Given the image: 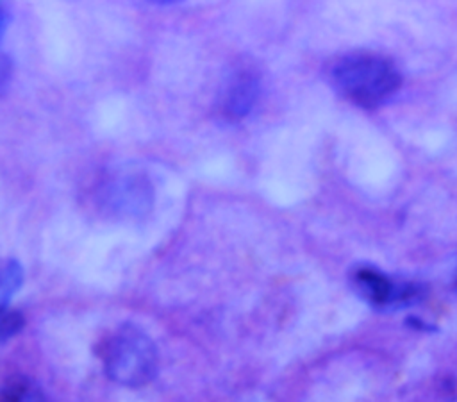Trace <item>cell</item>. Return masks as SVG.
<instances>
[{"mask_svg": "<svg viewBox=\"0 0 457 402\" xmlns=\"http://www.w3.org/2000/svg\"><path fill=\"white\" fill-rule=\"evenodd\" d=\"M328 79L343 98L366 109L386 104L402 86V73L396 64L368 52H353L336 59L328 70Z\"/></svg>", "mask_w": 457, "mask_h": 402, "instance_id": "1", "label": "cell"}, {"mask_svg": "<svg viewBox=\"0 0 457 402\" xmlns=\"http://www.w3.org/2000/svg\"><path fill=\"white\" fill-rule=\"evenodd\" d=\"M107 377L121 386L137 388L157 373V348L150 336L132 323L118 327L100 348Z\"/></svg>", "mask_w": 457, "mask_h": 402, "instance_id": "2", "label": "cell"}, {"mask_svg": "<svg viewBox=\"0 0 457 402\" xmlns=\"http://www.w3.org/2000/svg\"><path fill=\"white\" fill-rule=\"evenodd\" d=\"M154 186L143 172L114 170L95 189L98 209L112 218H141L154 205Z\"/></svg>", "mask_w": 457, "mask_h": 402, "instance_id": "3", "label": "cell"}, {"mask_svg": "<svg viewBox=\"0 0 457 402\" xmlns=\"http://www.w3.org/2000/svg\"><path fill=\"white\" fill-rule=\"evenodd\" d=\"M350 284L366 304L382 311L409 307L425 298L421 284L395 281L371 264H355L350 272Z\"/></svg>", "mask_w": 457, "mask_h": 402, "instance_id": "4", "label": "cell"}, {"mask_svg": "<svg viewBox=\"0 0 457 402\" xmlns=\"http://www.w3.org/2000/svg\"><path fill=\"white\" fill-rule=\"evenodd\" d=\"M259 93L261 73L255 64L246 59L234 63L220 84L216 116L227 125L243 121L257 104Z\"/></svg>", "mask_w": 457, "mask_h": 402, "instance_id": "5", "label": "cell"}, {"mask_svg": "<svg viewBox=\"0 0 457 402\" xmlns=\"http://www.w3.org/2000/svg\"><path fill=\"white\" fill-rule=\"evenodd\" d=\"M2 402H48V398L36 381L14 375L2 388Z\"/></svg>", "mask_w": 457, "mask_h": 402, "instance_id": "6", "label": "cell"}, {"mask_svg": "<svg viewBox=\"0 0 457 402\" xmlns=\"http://www.w3.org/2000/svg\"><path fill=\"white\" fill-rule=\"evenodd\" d=\"M23 282V268L16 259H7L2 266V311L7 309L11 297L20 289Z\"/></svg>", "mask_w": 457, "mask_h": 402, "instance_id": "7", "label": "cell"}, {"mask_svg": "<svg viewBox=\"0 0 457 402\" xmlns=\"http://www.w3.org/2000/svg\"><path fill=\"white\" fill-rule=\"evenodd\" d=\"M23 327V316L20 311H7L2 313V341H7Z\"/></svg>", "mask_w": 457, "mask_h": 402, "instance_id": "8", "label": "cell"}, {"mask_svg": "<svg viewBox=\"0 0 457 402\" xmlns=\"http://www.w3.org/2000/svg\"><path fill=\"white\" fill-rule=\"evenodd\" d=\"M0 84H2V91H5L7 88V80H9V71H11V66H9V57L7 55H2V70H0Z\"/></svg>", "mask_w": 457, "mask_h": 402, "instance_id": "9", "label": "cell"}]
</instances>
